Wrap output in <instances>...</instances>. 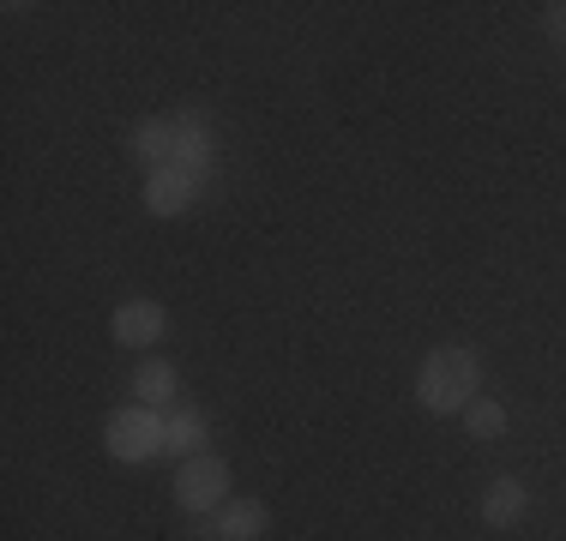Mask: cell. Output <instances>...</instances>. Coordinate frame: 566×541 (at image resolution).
I'll use <instances>...</instances> for the list:
<instances>
[{"mask_svg":"<svg viewBox=\"0 0 566 541\" xmlns=\"http://www.w3.org/2000/svg\"><path fill=\"white\" fill-rule=\"evenodd\" d=\"M103 445H109L115 464H151V457L169 452V415L151 410V403H127L103 422Z\"/></svg>","mask_w":566,"mask_h":541,"instance_id":"cell-3","label":"cell"},{"mask_svg":"<svg viewBox=\"0 0 566 541\" xmlns=\"http://www.w3.org/2000/svg\"><path fill=\"white\" fill-rule=\"evenodd\" d=\"M199 181H206V174H193V169H151L145 174V211L151 216H187L199 199Z\"/></svg>","mask_w":566,"mask_h":541,"instance_id":"cell-7","label":"cell"},{"mask_svg":"<svg viewBox=\"0 0 566 541\" xmlns=\"http://www.w3.org/2000/svg\"><path fill=\"white\" fill-rule=\"evenodd\" d=\"M482 391V361L470 343H440L434 356L416 368V397L428 415H464Z\"/></svg>","mask_w":566,"mask_h":541,"instance_id":"cell-2","label":"cell"},{"mask_svg":"<svg viewBox=\"0 0 566 541\" xmlns=\"http://www.w3.org/2000/svg\"><path fill=\"white\" fill-rule=\"evenodd\" d=\"M524 511H531V487L518 476H494L489 494H482V523H489V530H518Z\"/></svg>","mask_w":566,"mask_h":541,"instance_id":"cell-8","label":"cell"},{"mask_svg":"<svg viewBox=\"0 0 566 541\" xmlns=\"http://www.w3.org/2000/svg\"><path fill=\"white\" fill-rule=\"evenodd\" d=\"M464 427H470V439H501V433L512 427V415H506V403L476 397V403L464 410Z\"/></svg>","mask_w":566,"mask_h":541,"instance_id":"cell-11","label":"cell"},{"mask_svg":"<svg viewBox=\"0 0 566 541\" xmlns=\"http://www.w3.org/2000/svg\"><path fill=\"white\" fill-rule=\"evenodd\" d=\"M109 331H115L120 349H151V343H164V337H169V314H164V301H145V295H133V301L115 307Z\"/></svg>","mask_w":566,"mask_h":541,"instance_id":"cell-6","label":"cell"},{"mask_svg":"<svg viewBox=\"0 0 566 541\" xmlns=\"http://www.w3.org/2000/svg\"><path fill=\"white\" fill-rule=\"evenodd\" d=\"M229 464L218 452H199V457H181V469H175V506L187 511V518H211V511L229 506Z\"/></svg>","mask_w":566,"mask_h":541,"instance_id":"cell-4","label":"cell"},{"mask_svg":"<svg viewBox=\"0 0 566 541\" xmlns=\"http://www.w3.org/2000/svg\"><path fill=\"white\" fill-rule=\"evenodd\" d=\"M206 439H211L206 415H199L193 403H175V410H169V452L175 457H199V452H206Z\"/></svg>","mask_w":566,"mask_h":541,"instance_id":"cell-10","label":"cell"},{"mask_svg":"<svg viewBox=\"0 0 566 541\" xmlns=\"http://www.w3.org/2000/svg\"><path fill=\"white\" fill-rule=\"evenodd\" d=\"M127 151L145 162V174H151V169H193V174H211L218 139H211V127L193 115V108H181V115L139 120V127H133V139H127Z\"/></svg>","mask_w":566,"mask_h":541,"instance_id":"cell-1","label":"cell"},{"mask_svg":"<svg viewBox=\"0 0 566 541\" xmlns=\"http://www.w3.org/2000/svg\"><path fill=\"white\" fill-rule=\"evenodd\" d=\"M193 530H199V541H265V535H272V506H265V499L235 494L223 511L199 518Z\"/></svg>","mask_w":566,"mask_h":541,"instance_id":"cell-5","label":"cell"},{"mask_svg":"<svg viewBox=\"0 0 566 541\" xmlns=\"http://www.w3.org/2000/svg\"><path fill=\"white\" fill-rule=\"evenodd\" d=\"M543 31H548V43H555L566 54V0H555V7H543Z\"/></svg>","mask_w":566,"mask_h":541,"instance_id":"cell-12","label":"cell"},{"mask_svg":"<svg viewBox=\"0 0 566 541\" xmlns=\"http://www.w3.org/2000/svg\"><path fill=\"white\" fill-rule=\"evenodd\" d=\"M133 397L151 403V410L181 403V373H175V361L169 356H145L139 368H133Z\"/></svg>","mask_w":566,"mask_h":541,"instance_id":"cell-9","label":"cell"}]
</instances>
